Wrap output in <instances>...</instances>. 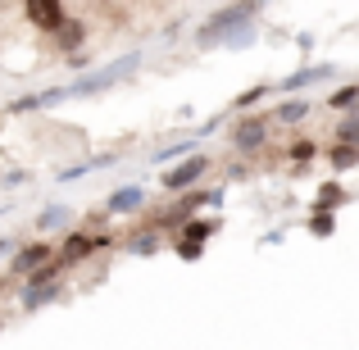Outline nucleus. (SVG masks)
<instances>
[{"label": "nucleus", "instance_id": "f03ea898", "mask_svg": "<svg viewBox=\"0 0 359 350\" xmlns=\"http://www.w3.org/2000/svg\"><path fill=\"white\" fill-rule=\"evenodd\" d=\"M27 18L41 27H60L64 23V5H55V0H36V5H27Z\"/></svg>", "mask_w": 359, "mask_h": 350}, {"label": "nucleus", "instance_id": "423d86ee", "mask_svg": "<svg viewBox=\"0 0 359 350\" xmlns=\"http://www.w3.org/2000/svg\"><path fill=\"white\" fill-rule=\"evenodd\" d=\"M332 228H337V223H332V214H327V210H318L314 219H309V232H314V236H327Z\"/></svg>", "mask_w": 359, "mask_h": 350}, {"label": "nucleus", "instance_id": "f257e3e1", "mask_svg": "<svg viewBox=\"0 0 359 350\" xmlns=\"http://www.w3.org/2000/svg\"><path fill=\"white\" fill-rule=\"evenodd\" d=\"M201 173H205V159L196 155V159H187V164L168 168V173H164V187H173V191H182V187H191V182H196Z\"/></svg>", "mask_w": 359, "mask_h": 350}, {"label": "nucleus", "instance_id": "0eeeda50", "mask_svg": "<svg viewBox=\"0 0 359 350\" xmlns=\"http://www.w3.org/2000/svg\"><path fill=\"white\" fill-rule=\"evenodd\" d=\"M137 201H141V191H118V196H109V210H132Z\"/></svg>", "mask_w": 359, "mask_h": 350}, {"label": "nucleus", "instance_id": "1a4fd4ad", "mask_svg": "<svg viewBox=\"0 0 359 350\" xmlns=\"http://www.w3.org/2000/svg\"><path fill=\"white\" fill-rule=\"evenodd\" d=\"M305 114H309L305 100H291V105H282V119H305Z\"/></svg>", "mask_w": 359, "mask_h": 350}, {"label": "nucleus", "instance_id": "39448f33", "mask_svg": "<svg viewBox=\"0 0 359 350\" xmlns=\"http://www.w3.org/2000/svg\"><path fill=\"white\" fill-rule=\"evenodd\" d=\"M82 255H91V241H87V236H69V245H64V260H60V264L82 260Z\"/></svg>", "mask_w": 359, "mask_h": 350}, {"label": "nucleus", "instance_id": "f8f14e48", "mask_svg": "<svg viewBox=\"0 0 359 350\" xmlns=\"http://www.w3.org/2000/svg\"><path fill=\"white\" fill-rule=\"evenodd\" d=\"M337 201H341V187L327 182V187H323V205H337Z\"/></svg>", "mask_w": 359, "mask_h": 350}, {"label": "nucleus", "instance_id": "9d476101", "mask_svg": "<svg viewBox=\"0 0 359 350\" xmlns=\"http://www.w3.org/2000/svg\"><path fill=\"white\" fill-rule=\"evenodd\" d=\"M177 255H182V260H201V245H196V241H187V236H182V241H177Z\"/></svg>", "mask_w": 359, "mask_h": 350}, {"label": "nucleus", "instance_id": "7ed1b4c3", "mask_svg": "<svg viewBox=\"0 0 359 350\" xmlns=\"http://www.w3.org/2000/svg\"><path fill=\"white\" fill-rule=\"evenodd\" d=\"M46 255H50V245L36 241V245H27V250L14 260V269H18V273H27V269H36V264H46Z\"/></svg>", "mask_w": 359, "mask_h": 350}, {"label": "nucleus", "instance_id": "20e7f679", "mask_svg": "<svg viewBox=\"0 0 359 350\" xmlns=\"http://www.w3.org/2000/svg\"><path fill=\"white\" fill-rule=\"evenodd\" d=\"M259 141H264V123L259 119H250V123H241V128H237V146L241 150H255Z\"/></svg>", "mask_w": 359, "mask_h": 350}, {"label": "nucleus", "instance_id": "6e6552de", "mask_svg": "<svg viewBox=\"0 0 359 350\" xmlns=\"http://www.w3.org/2000/svg\"><path fill=\"white\" fill-rule=\"evenodd\" d=\"M355 100H359V87H346V91H337V96H332V105L337 109H351Z\"/></svg>", "mask_w": 359, "mask_h": 350}, {"label": "nucleus", "instance_id": "9b49d317", "mask_svg": "<svg viewBox=\"0 0 359 350\" xmlns=\"http://www.w3.org/2000/svg\"><path fill=\"white\" fill-rule=\"evenodd\" d=\"M341 141H359V119H351V123L341 128Z\"/></svg>", "mask_w": 359, "mask_h": 350}]
</instances>
